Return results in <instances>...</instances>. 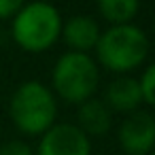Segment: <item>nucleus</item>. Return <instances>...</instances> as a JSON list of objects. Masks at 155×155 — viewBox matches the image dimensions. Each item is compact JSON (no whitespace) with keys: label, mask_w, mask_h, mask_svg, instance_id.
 <instances>
[{"label":"nucleus","mask_w":155,"mask_h":155,"mask_svg":"<svg viewBox=\"0 0 155 155\" xmlns=\"http://www.w3.org/2000/svg\"><path fill=\"white\" fill-rule=\"evenodd\" d=\"M13 41L28 53H43L51 49L62 36L60 11L49 2H30L13 17Z\"/></svg>","instance_id":"nucleus-1"},{"label":"nucleus","mask_w":155,"mask_h":155,"mask_svg":"<svg viewBox=\"0 0 155 155\" xmlns=\"http://www.w3.org/2000/svg\"><path fill=\"white\" fill-rule=\"evenodd\" d=\"M98 66L87 53L68 51L64 53L51 72V83L55 94L70 102V104H83L89 100L98 87Z\"/></svg>","instance_id":"nucleus-4"},{"label":"nucleus","mask_w":155,"mask_h":155,"mask_svg":"<svg viewBox=\"0 0 155 155\" xmlns=\"http://www.w3.org/2000/svg\"><path fill=\"white\" fill-rule=\"evenodd\" d=\"M138 85H140L142 102H147V104L155 106V64H151V66L142 72V77H140Z\"/></svg>","instance_id":"nucleus-11"},{"label":"nucleus","mask_w":155,"mask_h":155,"mask_svg":"<svg viewBox=\"0 0 155 155\" xmlns=\"http://www.w3.org/2000/svg\"><path fill=\"white\" fill-rule=\"evenodd\" d=\"M96 53L106 70L125 74L144 62L149 53V38L138 26H110L106 32H100Z\"/></svg>","instance_id":"nucleus-3"},{"label":"nucleus","mask_w":155,"mask_h":155,"mask_svg":"<svg viewBox=\"0 0 155 155\" xmlns=\"http://www.w3.org/2000/svg\"><path fill=\"white\" fill-rule=\"evenodd\" d=\"M151 153H153V155H155V149H153V151H151Z\"/></svg>","instance_id":"nucleus-14"},{"label":"nucleus","mask_w":155,"mask_h":155,"mask_svg":"<svg viewBox=\"0 0 155 155\" xmlns=\"http://www.w3.org/2000/svg\"><path fill=\"white\" fill-rule=\"evenodd\" d=\"M0 155H32V151L26 142L13 140V142H7L0 147Z\"/></svg>","instance_id":"nucleus-13"},{"label":"nucleus","mask_w":155,"mask_h":155,"mask_svg":"<svg viewBox=\"0 0 155 155\" xmlns=\"http://www.w3.org/2000/svg\"><path fill=\"white\" fill-rule=\"evenodd\" d=\"M104 100H106L104 104L110 110H117V113H134V110H138V106L142 102L140 85L132 77H119V79H115L106 87Z\"/></svg>","instance_id":"nucleus-8"},{"label":"nucleus","mask_w":155,"mask_h":155,"mask_svg":"<svg viewBox=\"0 0 155 155\" xmlns=\"http://www.w3.org/2000/svg\"><path fill=\"white\" fill-rule=\"evenodd\" d=\"M24 5L26 0H0V19H13Z\"/></svg>","instance_id":"nucleus-12"},{"label":"nucleus","mask_w":155,"mask_h":155,"mask_svg":"<svg viewBox=\"0 0 155 155\" xmlns=\"http://www.w3.org/2000/svg\"><path fill=\"white\" fill-rule=\"evenodd\" d=\"M87 138L89 136H104L110 130V108L96 98L85 100L79 104V125Z\"/></svg>","instance_id":"nucleus-9"},{"label":"nucleus","mask_w":155,"mask_h":155,"mask_svg":"<svg viewBox=\"0 0 155 155\" xmlns=\"http://www.w3.org/2000/svg\"><path fill=\"white\" fill-rule=\"evenodd\" d=\"M9 113L21 134L43 136L55 123L58 104L49 87L38 81H26L15 89L9 104Z\"/></svg>","instance_id":"nucleus-2"},{"label":"nucleus","mask_w":155,"mask_h":155,"mask_svg":"<svg viewBox=\"0 0 155 155\" xmlns=\"http://www.w3.org/2000/svg\"><path fill=\"white\" fill-rule=\"evenodd\" d=\"M98 11L113 26H123L136 17L138 0H98Z\"/></svg>","instance_id":"nucleus-10"},{"label":"nucleus","mask_w":155,"mask_h":155,"mask_svg":"<svg viewBox=\"0 0 155 155\" xmlns=\"http://www.w3.org/2000/svg\"><path fill=\"white\" fill-rule=\"evenodd\" d=\"M117 140L127 155H147L155 149V117L144 110L130 113L119 125Z\"/></svg>","instance_id":"nucleus-5"},{"label":"nucleus","mask_w":155,"mask_h":155,"mask_svg":"<svg viewBox=\"0 0 155 155\" xmlns=\"http://www.w3.org/2000/svg\"><path fill=\"white\" fill-rule=\"evenodd\" d=\"M62 36L70 47V51L87 53L89 49H96L100 38V28L91 17L77 15V17H70L66 24H62Z\"/></svg>","instance_id":"nucleus-7"},{"label":"nucleus","mask_w":155,"mask_h":155,"mask_svg":"<svg viewBox=\"0 0 155 155\" xmlns=\"http://www.w3.org/2000/svg\"><path fill=\"white\" fill-rule=\"evenodd\" d=\"M38 155H91L89 138L72 123H53L38 144Z\"/></svg>","instance_id":"nucleus-6"}]
</instances>
